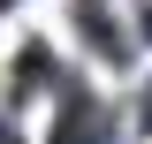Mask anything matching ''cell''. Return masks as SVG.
Masks as SVG:
<instances>
[{
  "label": "cell",
  "instance_id": "1",
  "mask_svg": "<svg viewBox=\"0 0 152 144\" xmlns=\"http://www.w3.org/2000/svg\"><path fill=\"white\" fill-rule=\"evenodd\" d=\"M114 129H122L114 99H99V91H84V84H61V106H53V144H107Z\"/></svg>",
  "mask_w": 152,
  "mask_h": 144
},
{
  "label": "cell",
  "instance_id": "2",
  "mask_svg": "<svg viewBox=\"0 0 152 144\" xmlns=\"http://www.w3.org/2000/svg\"><path fill=\"white\" fill-rule=\"evenodd\" d=\"M76 31H84V46H91L107 68H129V61H137V31L114 15L107 0H76Z\"/></svg>",
  "mask_w": 152,
  "mask_h": 144
},
{
  "label": "cell",
  "instance_id": "3",
  "mask_svg": "<svg viewBox=\"0 0 152 144\" xmlns=\"http://www.w3.org/2000/svg\"><path fill=\"white\" fill-rule=\"evenodd\" d=\"M38 76H46V46H23V53H15V99H31Z\"/></svg>",
  "mask_w": 152,
  "mask_h": 144
},
{
  "label": "cell",
  "instance_id": "4",
  "mask_svg": "<svg viewBox=\"0 0 152 144\" xmlns=\"http://www.w3.org/2000/svg\"><path fill=\"white\" fill-rule=\"evenodd\" d=\"M0 144H23V137H15V129H8V121H0Z\"/></svg>",
  "mask_w": 152,
  "mask_h": 144
},
{
  "label": "cell",
  "instance_id": "5",
  "mask_svg": "<svg viewBox=\"0 0 152 144\" xmlns=\"http://www.w3.org/2000/svg\"><path fill=\"white\" fill-rule=\"evenodd\" d=\"M0 8H15V0H0Z\"/></svg>",
  "mask_w": 152,
  "mask_h": 144
}]
</instances>
